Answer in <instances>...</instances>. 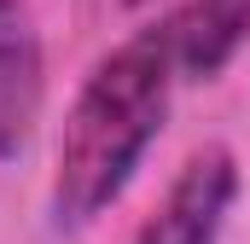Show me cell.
<instances>
[{
    "instance_id": "obj_4",
    "label": "cell",
    "mask_w": 250,
    "mask_h": 244,
    "mask_svg": "<svg viewBox=\"0 0 250 244\" xmlns=\"http://www.w3.org/2000/svg\"><path fill=\"white\" fill-rule=\"evenodd\" d=\"M187 81H215L250 47V0H187L169 12Z\"/></svg>"
},
{
    "instance_id": "obj_5",
    "label": "cell",
    "mask_w": 250,
    "mask_h": 244,
    "mask_svg": "<svg viewBox=\"0 0 250 244\" xmlns=\"http://www.w3.org/2000/svg\"><path fill=\"white\" fill-rule=\"evenodd\" d=\"M128 6H146V0H128Z\"/></svg>"
},
{
    "instance_id": "obj_1",
    "label": "cell",
    "mask_w": 250,
    "mask_h": 244,
    "mask_svg": "<svg viewBox=\"0 0 250 244\" xmlns=\"http://www.w3.org/2000/svg\"><path fill=\"white\" fill-rule=\"evenodd\" d=\"M181 53L169 18L134 29L93 64L64 111L59 151H53V227L82 233L111 203H123L134 175L146 169L151 145L163 140V122L181 93Z\"/></svg>"
},
{
    "instance_id": "obj_3",
    "label": "cell",
    "mask_w": 250,
    "mask_h": 244,
    "mask_svg": "<svg viewBox=\"0 0 250 244\" xmlns=\"http://www.w3.org/2000/svg\"><path fill=\"white\" fill-rule=\"evenodd\" d=\"M47 117V41L29 0H0V163H18Z\"/></svg>"
},
{
    "instance_id": "obj_2",
    "label": "cell",
    "mask_w": 250,
    "mask_h": 244,
    "mask_svg": "<svg viewBox=\"0 0 250 244\" xmlns=\"http://www.w3.org/2000/svg\"><path fill=\"white\" fill-rule=\"evenodd\" d=\"M239 192H245V169H239L233 145L209 140L175 169L169 192L140 221L134 244H221L233 209H239Z\"/></svg>"
}]
</instances>
